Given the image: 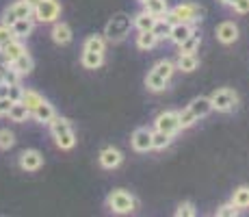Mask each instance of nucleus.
Listing matches in <instances>:
<instances>
[{"label": "nucleus", "mask_w": 249, "mask_h": 217, "mask_svg": "<svg viewBox=\"0 0 249 217\" xmlns=\"http://www.w3.org/2000/svg\"><path fill=\"white\" fill-rule=\"evenodd\" d=\"M50 133L61 150H71V148L76 146V135H74V130H71L70 119L56 118L54 115V118L50 119Z\"/></svg>", "instance_id": "nucleus-1"}, {"label": "nucleus", "mask_w": 249, "mask_h": 217, "mask_svg": "<svg viewBox=\"0 0 249 217\" xmlns=\"http://www.w3.org/2000/svg\"><path fill=\"white\" fill-rule=\"evenodd\" d=\"M132 28V18L126 16V13H115V16L108 20L107 28H104V39L108 41H124L128 37Z\"/></svg>", "instance_id": "nucleus-2"}, {"label": "nucleus", "mask_w": 249, "mask_h": 217, "mask_svg": "<svg viewBox=\"0 0 249 217\" xmlns=\"http://www.w3.org/2000/svg\"><path fill=\"white\" fill-rule=\"evenodd\" d=\"M204 16V9L197 7V4H191V2H182V4H176L174 9L165 13V18L169 20L171 24L176 22H186V24H193V22H199Z\"/></svg>", "instance_id": "nucleus-3"}, {"label": "nucleus", "mask_w": 249, "mask_h": 217, "mask_svg": "<svg viewBox=\"0 0 249 217\" xmlns=\"http://www.w3.org/2000/svg\"><path fill=\"white\" fill-rule=\"evenodd\" d=\"M107 206L113 211V213L126 215V213H132V211L137 209V200H135V196L128 194L126 189H115L107 197Z\"/></svg>", "instance_id": "nucleus-4"}, {"label": "nucleus", "mask_w": 249, "mask_h": 217, "mask_svg": "<svg viewBox=\"0 0 249 217\" xmlns=\"http://www.w3.org/2000/svg\"><path fill=\"white\" fill-rule=\"evenodd\" d=\"M33 16L41 24H54L61 16V4L59 0H39L37 7L33 9Z\"/></svg>", "instance_id": "nucleus-5"}, {"label": "nucleus", "mask_w": 249, "mask_h": 217, "mask_svg": "<svg viewBox=\"0 0 249 217\" xmlns=\"http://www.w3.org/2000/svg\"><path fill=\"white\" fill-rule=\"evenodd\" d=\"M210 102H213V111H219V113H228L238 104V96L234 89H217L213 96H210Z\"/></svg>", "instance_id": "nucleus-6"}, {"label": "nucleus", "mask_w": 249, "mask_h": 217, "mask_svg": "<svg viewBox=\"0 0 249 217\" xmlns=\"http://www.w3.org/2000/svg\"><path fill=\"white\" fill-rule=\"evenodd\" d=\"M154 126H156V130H162V133L178 135V130H182L180 122H178V111H165V113L156 115Z\"/></svg>", "instance_id": "nucleus-7"}, {"label": "nucleus", "mask_w": 249, "mask_h": 217, "mask_svg": "<svg viewBox=\"0 0 249 217\" xmlns=\"http://www.w3.org/2000/svg\"><path fill=\"white\" fill-rule=\"evenodd\" d=\"M20 18H33V7H28L24 0H18L16 4H11V7L4 11L2 24L4 26H11V24L16 20H20Z\"/></svg>", "instance_id": "nucleus-8"}, {"label": "nucleus", "mask_w": 249, "mask_h": 217, "mask_svg": "<svg viewBox=\"0 0 249 217\" xmlns=\"http://www.w3.org/2000/svg\"><path fill=\"white\" fill-rule=\"evenodd\" d=\"M132 148L137 152H150L152 150V130L150 128H137L130 137Z\"/></svg>", "instance_id": "nucleus-9"}, {"label": "nucleus", "mask_w": 249, "mask_h": 217, "mask_svg": "<svg viewBox=\"0 0 249 217\" xmlns=\"http://www.w3.org/2000/svg\"><path fill=\"white\" fill-rule=\"evenodd\" d=\"M41 165H44V157H41V152H37V150H24L20 154V167H22V170L37 172Z\"/></svg>", "instance_id": "nucleus-10"}, {"label": "nucleus", "mask_w": 249, "mask_h": 217, "mask_svg": "<svg viewBox=\"0 0 249 217\" xmlns=\"http://www.w3.org/2000/svg\"><path fill=\"white\" fill-rule=\"evenodd\" d=\"M124 161V154L117 150V148H104L102 152H100V165L104 167V170H115V167H119Z\"/></svg>", "instance_id": "nucleus-11"}, {"label": "nucleus", "mask_w": 249, "mask_h": 217, "mask_svg": "<svg viewBox=\"0 0 249 217\" xmlns=\"http://www.w3.org/2000/svg\"><path fill=\"white\" fill-rule=\"evenodd\" d=\"M26 52V46L22 43V39H13L9 43H4V46H0V55H2L4 63H11V61H16L20 55Z\"/></svg>", "instance_id": "nucleus-12"}, {"label": "nucleus", "mask_w": 249, "mask_h": 217, "mask_svg": "<svg viewBox=\"0 0 249 217\" xmlns=\"http://www.w3.org/2000/svg\"><path fill=\"white\" fill-rule=\"evenodd\" d=\"M217 39L221 43H226V46H230V43H234L238 39V26L234 22H223L219 24L217 28Z\"/></svg>", "instance_id": "nucleus-13"}, {"label": "nucleus", "mask_w": 249, "mask_h": 217, "mask_svg": "<svg viewBox=\"0 0 249 217\" xmlns=\"http://www.w3.org/2000/svg\"><path fill=\"white\" fill-rule=\"evenodd\" d=\"M189 109H191V113H193L195 118L202 119V118H206V115L213 113V102H210V98H206V96H199V98L191 100Z\"/></svg>", "instance_id": "nucleus-14"}, {"label": "nucleus", "mask_w": 249, "mask_h": 217, "mask_svg": "<svg viewBox=\"0 0 249 217\" xmlns=\"http://www.w3.org/2000/svg\"><path fill=\"white\" fill-rule=\"evenodd\" d=\"M191 31H193V26H191V24H186V22H176V24H171L169 41H174L176 46H180V43L191 35Z\"/></svg>", "instance_id": "nucleus-15"}, {"label": "nucleus", "mask_w": 249, "mask_h": 217, "mask_svg": "<svg viewBox=\"0 0 249 217\" xmlns=\"http://www.w3.org/2000/svg\"><path fill=\"white\" fill-rule=\"evenodd\" d=\"M33 26H35L33 18H20V20L11 24V33L16 39H24V37H28L33 33Z\"/></svg>", "instance_id": "nucleus-16"}, {"label": "nucleus", "mask_w": 249, "mask_h": 217, "mask_svg": "<svg viewBox=\"0 0 249 217\" xmlns=\"http://www.w3.org/2000/svg\"><path fill=\"white\" fill-rule=\"evenodd\" d=\"M31 113L35 115V119H37V122H41V124H50V119L56 115L54 113V107H52L48 100H41V102L37 104V107L33 109Z\"/></svg>", "instance_id": "nucleus-17"}, {"label": "nucleus", "mask_w": 249, "mask_h": 217, "mask_svg": "<svg viewBox=\"0 0 249 217\" xmlns=\"http://www.w3.org/2000/svg\"><path fill=\"white\" fill-rule=\"evenodd\" d=\"M199 43H202V35H199V31H195V28H193V31H191V35L180 43V52H178V55H193V52H197Z\"/></svg>", "instance_id": "nucleus-18"}, {"label": "nucleus", "mask_w": 249, "mask_h": 217, "mask_svg": "<svg viewBox=\"0 0 249 217\" xmlns=\"http://www.w3.org/2000/svg\"><path fill=\"white\" fill-rule=\"evenodd\" d=\"M52 39L56 43H61V46L70 43L71 41V28L65 22H54V26H52Z\"/></svg>", "instance_id": "nucleus-19"}, {"label": "nucleus", "mask_w": 249, "mask_h": 217, "mask_svg": "<svg viewBox=\"0 0 249 217\" xmlns=\"http://www.w3.org/2000/svg\"><path fill=\"white\" fill-rule=\"evenodd\" d=\"M11 67L20 76H26V74H31V72H33V67H35V61L31 59V55H28V52H24V55H20L16 61H11Z\"/></svg>", "instance_id": "nucleus-20"}, {"label": "nucleus", "mask_w": 249, "mask_h": 217, "mask_svg": "<svg viewBox=\"0 0 249 217\" xmlns=\"http://www.w3.org/2000/svg\"><path fill=\"white\" fill-rule=\"evenodd\" d=\"M156 18L152 16V13H147L145 9L143 11H139L135 18H132V26L137 28V31H152V26H154Z\"/></svg>", "instance_id": "nucleus-21"}, {"label": "nucleus", "mask_w": 249, "mask_h": 217, "mask_svg": "<svg viewBox=\"0 0 249 217\" xmlns=\"http://www.w3.org/2000/svg\"><path fill=\"white\" fill-rule=\"evenodd\" d=\"M167 85H169V80L162 79L160 74H156L154 70H152L150 74L145 76V87H147L150 91H154V94H156V91H165V89H167Z\"/></svg>", "instance_id": "nucleus-22"}, {"label": "nucleus", "mask_w": 249, "mask_h": 217, "mask_svg": "<svg viewBox=\"0 0 249 217\" xmlns=\"http://www.w3.org/2000/svg\"><path fill=\"white\" fill-rule=\"evenodd\" d=\"M171 141H174V135L162 133V130L152 133V150H165V148L171 146Z\"/></svg>", "instance_id": "nucleus-23"}, {"label": "nucleus", "mask_w": 249, "mask_h": 217, "mask_svg": "<svg viewBox=\"0 0 249 217\" xmlns=\"http://www.w3.org/2000/svg\"><path fill=\"white\" fill-rule=\"evenodd\" d=\"M83 67L87 70H98L100 65L104 63V52H91V50H85L83 52Z\"/></svg>", "instance_id": "nucleus-24"}, {"label": "nucleus", "mask_w": 249, "mask_h": 217, "mask_svg": "<svg viewBox=\"0 0 249 217\" xmlns=\"http://www.w3.org/2000/svg\"><path fill=\"white\" fill-rule=\"evenodd\" d=\"M169 31H171V22L167 20L165 16H162V18H156L154 26H152V33L156 35V39H159V41L169 39Z\"/></svg>", "instance_id": "nucleus-25"}, {"label": "nucleus", "mask_w": 249, "mask_h": 217, "mask_svg": "<svg viewBox=\"0 0 249 217\" xmlns=\"http://www.w3.org/2000/svg\"><path fill=\"white\" fill-rule=\"evenodd\" d=\"M197 65H199V59H197V55H178V63H176V70H180V72H193V70H197Z\"/></svg>", "instance_id": "nucleus-26"}, {"label": "nucleus", "mask_w": 249, "mask_h": 217, "mask_svg": "<svg viewBox=\"0 0 249 217\" xmlns=\"http://www.w3.org/2000/svg\"><path fill=\"white\" fill-rule=\"evenodd\" d=\"M156 43H159V39H156V35L152 31H139V35H137V48L139 50H152Z\"/></svg>", "instance_id": "nucleus-27"}, {"label": "nucleus", "mask_w": 249, "mask_h": 217, "mask_svg": "<svg viewBox=\"0 0 249 217\" xmlns=\"http://www.w3.org/2000/svg\"><path fill=\"white\" fill-rule=\"evenodd\" d=\"M143 9H145L147 13H152L154 18H162L167 11H169V7H167V0H147V2L143 4Z\"/></svg>", "instance_id": "nucleus-28"}, {"label": "nucleus", "mask_w": 249, "mask_h": 217, "mask_svg": "<svg viewBox=\"0 0 249 217\" xmlns=\"http://www.w3.org/2000/svg\"><path fill=\"white\" fill-rule=\"evenodd\" d=\"M232 204L234 206H238V209H249V187L247 185H243V187H238V189H234V194H232Z\"/></svg>", "instance_id": "nucleus-29"}, {"label": "nucleus", "mask_w": 249, "mask_h": 217, "mask_svg": "<svg viewBox=\"0 0 249 217\" xmlns=\"http://www.w3.org/2000/svg\"><path fill=\"white\" fill-rule=\"evenodd\" d=\"M83 50H91V52H104L107 50V39L102 35H89L83 43Z\"/></svg>", "instance_id": "nucleus-30"}, {"label": "nucleus", "mask_w": 249, "mask_h": 217, "mask_svg": "<svg viewBox=\"0 0 249 217\" xmlns=\"http://www.w3.org/2000/svg\"><path fill=\"white\" fill-rule=\"evenodd\" d=\"M7 115L13 119V122H26V118H28V115H31V111H28L26 107H24L22 102H13Z\"/></svg>", "instance_id": "nucleus-31"}, {"label": "nucleus", "mask_w": 249, "mask_h": 217, "mask_svg": "<svg viewBox=\"0 0 249 217\" xmlns=\"http://www.w3.org/2000/svg\"><path fill=\"white\" fill-rule=\"evenodd\" d=\"M41 100H44V98H41V94H37V91H33V89H24V94H22V100H20V102H22L28 111H33V109L37 107V104L41 102Z\"/></svg>", "instance_id": "nucleus-32"}, {"label": "nucleus", "mask_w": 249, "mask_h": 217, "mask_svg": "<svg viewBox=\"0 0 249 217\" xmlns=\"http://www.w3.org/2000/svg\"><path fill=\"white\" fill-rule=\"evenodd\" d=\"M152 70H154L156 74H160L162 79H167V80H169L171 76H174V72H176V63H171L169 59H162V61H159V63H156L154 67H152Z\"/></svg>", "instance_id": "nucleus-33"}, {"label": "nucleus", "mask_w": 249, "mask_h": 217, "mask_svg": "<svg viewBox=\"0 0 249 217\" xmlns=\"http://www.w3.org/2000/svg\"><path fill=\"white\" fill-rule=\"evenodd\" d=\"M0 70H2V79H4V83H7V85H16V83H20V74H18V72L13 70L11 63L0 65Z\"/></svg>", "instance_id": "nucleus-34"}, {"label": "nucleus", "mask_w": 249, "mask_h": 217, "mask_svg": "<svg viewBox=\"0 0 249 217\" xmlns=\"http://www.w3.org/2000/svg\"><path fill=\"white\" fill-rule=\"evenodd\" d=\"M13 146H16V135L9 128H2L0 130V150H9Z\"/></svg>", "instance_id": "nucleus-35"}, {"label": "nucleus", "mask_w": 249, "mask_h": 217, "mask_svg": "<svg viewBox=\"0 0 249 217\" xmlns=\"http://www.w3.org/2000/svg\"><path fill=\"white\" fill-rule=\"evenodd\" d=\"M178 122H180V128H191L195 122H197V118H195V115L191 113V109L186 107L184 111H178Z\"/></svg>", "instance_id": "nucleus-36"}, {"label": "nucleus", "mask_w": 249, "mask_h": 217, "mask_svg": "<svg viewBox=\"0 0 249 217\" xmlns=\"http://www.w3.org/2000/svg\"><path fill=\"white\" fill-rule=\"evenodd\" d=\"M238 213H241V209H238V206H234L232 202H230V204H221V206H219L214 215H217V217H236Z\"/></svg>", "instance_id": "nucleus-37"}, {"label": "nucleus", "mask_w": 249, "mask_h": 217, "mask_svg": "<svg viewBox=\"0 0 249 217\" xmlns=\"http://www.w3.org/2000/svg\"><path fill=\"white\" fill-rule=\"evenodd\" d=\"M176 215H178V217H193L195 215L193 202H180L178 209H176Z\"/></svg>", "instance_id": "nucleus-38"}, {"label": "nucleus", "mask_w": 249, "mask_h": 217, "mask_svg": "<svg viewBox=\"0 0 249 217\" xmlns=\"http://www.w3.org/2000/svg\"><path fill=\"white\" fill-rule=\"evenodd\" d=\"M22 94H24V89L20 87V83L9 85V100H11V102H20V100H22Z\"/></svg>", "instance_id": "nucleus-39"}, {"label": "nucleus", "mask_w": 249, "mask_h": 217, "mask_svg": "<svg viewBox=\"0 0 249 217\" xmlns=\"http://www.w3.org/2000/svg\"><path fill=\"white\" fill-rule=\"evenodd\" d=\"M16 37H13V33H11V26H0V46H4V43H9V41H13Z\"/></svg>", "instance_id": "nucleus-40"}, {"label": "nucleus", "mask_w": 249, "mask_h": 217, "mask_svg": "<svg viewBox=\"0 0 249 217\" xmlns=\"http://www.w3.org/2000/svg\"><path fill=\"white\" fill-rule=\"evenodd\" d=\"M232 9L236 13H241V16H245V13H249V0H236L232 4Z\"/></svg>", "instance_id": "nucleus-41"}, {"label": "nucleus", "mask_w": 249, "mask_h": 217, "mask_svg": "<svg viewBox=\"0 0 249 217\" xmlns=\"http://www.w3.org/2000/svg\"><path fill=\"white\" fill-rule=\"evenodd\" d=\"M11 100L9 98H0V118H2V115H7L9 113V109H11Z\"/></svg>", "instance_id": "nucleus-42"}, {"label": "nucleus", "mask_w": 249, "mask_h": 217, "mask_svg": "<svg viewBox=\"0 0 249 217\" xmlns=\"http://www.w3.org/2000/svg\"><path fill=\"white\" fill-rule=\"evenodd\" d=\"M0 98H9V85L7 83L0 85Z\"/></svg>", "instance_id": "nucleus-43"}, {"label": "nucleus", "mask_w": 249, "mask_h": 217, "mask_svg": "<svg viewBox=\"0 0 249 217\" xmlns=\"http://www.w3.org/2000/svg\"><path fill=\"white\" fill-rule=\"evenodd\" d=\"M24 2H26L28 7H33V9H35V7H37V2H39V0H24Z\"/></svg>", "instance_id": "nucleus-44"}, {"label": "nucleus", "mask_w": 249, "mask_h": 217, "mask_svg": "<svg viewBox=\"0 0 249 217\" xmlns=\"http://www.w3.org/2000/svg\"><path fill=\"white\" fill-rule=\"evenodd\" d=\"M234 2H236V0H221V4H226V7H232Z\"/></svg>", "instance_id": "nucleus-45"}, {"label": "nucleus", "mask_w": 249, "mask_h": 217, "mask_svg": "<svg viewBox=\"0 0 249 217\" xmlns=\"http://www.w3.org/2000/svg\"><path fill=\"white\" fill-rule=\"evenodd\" d=\"M4 83V79H2V70H0V85H2Z\"/></svg>", "instance_id": "nucleus-46"}, {"label": "nucleus", "mask_w": 249, "mask_h": 217, "mask_svg": "<svg viewBox=\"0 0 249 217\" xmlns=\"http://www.w3.org/2000/svg\"><path fill=\"white\" fill-rule=\"evenodd\" d=\"M147 2V0H139V4H145Z\"/></svg>", "instance_id": "nucleus-47"}]
</instances>
